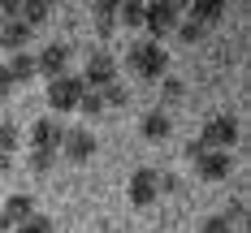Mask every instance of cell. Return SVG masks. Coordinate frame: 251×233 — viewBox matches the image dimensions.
<instances>
[{"label":"cell","mask_w":251,"mask_h":233,"mask_svg":"<svg viewBox=\"0 0 251 233\" xmlns=\"http://www.w3.org/2000/svg\"><path fill=\"white\" fill-rule=\"evenodd\" d=\"M126 69L139 78H160L165 69H169V52L160 48L156 39H143V43H130V52H126Z\"/></svg>","instance_id":"6da1fadb"},{"label":"cell","mask_w":251,"mask_h":233,"mask_svg":"<svg viewBox=\"0 0 251 233\" xmlns=\"http://www.w3.org/2000/svg\"><path fill=\"white\" fill-rule=\"evenodd\" d=\"M186 155L195 160V177H203V181H226L229 169H234L229 151H208L203 143H191V147H186Z\"/></svg>","instance_id":"7a4b0ae2"},{"label":"cell","mask_w":251,"mask_h":233,"mask_svg":"<svg viewBox=\"0 0 251 233\" xmlns=\"http://www.w3.org/2000/svg\"><path fill=\"white\" fill-rule=\"evenodd\" d=\"M82 78L78 74H61L48 82V108L61 117V112H78V100H82Z\"/></svg>","instance_id":"3957f363"},{"label":"cell","mask_w":251,"mask_h":233,"mask_svg":"<svg viewBox=\"0 0 251 233\" xmlns=\"http://www.w3.org/2000/svg\"><path fill=\"white\" fill-rule=\"evenodd\" d=\"M208 151H229L234 143H238V121L229 117V112H217V117H208L203 121V138H200Z\"/></svg>","instance_id":"277c9868"},{"label":"cell","mask_w":251,"mask_h":233,"mask_svg":"<svg viewBox=\"0 0 251 233\" xmlns=\"http://www.w3.org/2000/svg\"><path fill=\"white\" fill-rule=\"evenodd\" d=\"M82 86H87V91H100V86H108V82H117V61H113V56H108V52H91V56H87V65H82Z\"/></svg>","instance_id":"5b68a950"},{"label":"cell","mask_w":251,"mask_h":233,"mask_svg":"<svg viewBox=\"0 0 251 233\" xmlns=\"http://www.w3.org/2000/svg\"><path fill=\"white\" fill-rule=\"evenodd\" d=\"M177 22H182V4H174V0H156L143 9V26L156 35V43H160V35L177 30Z\"/></svg>","instance_id":"8992f818"},{"label":"cell","mask_w":251,"mask_h":233,"mask_svg":"<svg viewBox=\"0 0 251 233\" xmlns=\"http://www.w3.org/2000/svg\"><path fill=\"white\" fill-rule=\"evenodd\" d=\"M126 194H130L134 207H151L160 199V173H156V169H134L130 181H126Z\"/></svg>","instance_id":"52a82bcc"},{"label":"cell","mask_w":251,"mask_h":233,"mask_svg":"<svg viewBox=\"0 0 251 233\" xmlns=\"http://www.w3.org/2000/svg\"><path fill=\"white\" fill-rule=\"evenodd\" d=\"M61 151H65V160H70V164H87V160L96 155V134H91V129H82V126L65 129Z\"/></svg>","instance_id":"ba28073f"},{"label":"cell","mask_w":251,"mask_h":233,"mask_svg":"<svg viewBox=\"0 0 251 233\" xmlns=\"http://www.w3.org/2000/svg\"><path fill=\"white\" fill-rule=\"evenodd\" d=\"M61 138H65L61 117H39V121L30 126V147H35V151H61Z\"/></svg>","instance_id":"9c48e42d"},{"label":"cell","mask_w":251,"mask_h":233,"mask_svg":"<svg viewBox=\"0 0 251 233\" xmlns=\"http://www.w3.org/2000/svg\"><path fill=\"white\" fill-rule=\"evenodd\" d=\"M35 74H44L52 82V78L70 74V43H48V48L35 56Z\"/></svg>","instance_id":"30bf717a"},{"label":"cell","mask_w":251,"mask_h":233,"mask_svg":"<svg viewBox=\"0 0 251 233\" xmlns=\"http://www.w3.org/2000/svg\"><path fill=\"white\" fill-rule=\"evenodd\" d=\"M0 212H4V220H9V225H22V220H30V216H35V199L18 190V194H9V199L0 203Z\"/></svg>","instance_id":"8fae6325"},{"label":"cell","mask_w":251,"mask_h":233,"mask_svg":"<svg viewBox=\"0 0 251 233\" xmlns=\"http://www.w3.org/2000/svg\"><path fill=\"white\" fill-rule=\"evenodd\" d=\"M30 35H35V30H30L26 22H18V18H13V22L0 26V48H9V52H26Z\"/></svg>","instance_id":"7c38bea8"},{"label":"cell","mask_w":251,"mask_h":233,"mask_svg":"<svg viewBox=\"0 0 251 233\" xmlns=\"http://www.w3.org/2000/svg\"><path fill=\"white\" fill-rule=\"evenodd\" d=\"M169 129H174V121H169L160 108H151L148 117H143V138H148V143H160V138H169Z\"/></svg>","instance_id":"4fadbf2b"},{"label":"cell","mask_w":251,"mask_h":233,"mask_svg":"<svg viewBox=\"0 0 251 233\" xmlns=\"http://www.w3.org/2000/svg\"><path fill=\"white\" fill-rule=\"evenodd\" d=\"M221 13H226V4H221V0H200V4H191V22L203 26V30H208L212 22H221Z\"/></svg>","instance_id":"5bb4252c"},{"label":"cell","mask_w":251,"mask_h":233,"mask_svg":"<svg viewBox=\"0 0 251 233\" xmlns=\"http://www.w3.org/2000/svg\"><path fill=\"white\" fill-rule=\"evenodd\" d=\"M4 69H9L13 82H26V78H35V56H30V52H13Z\"/></svg>","instance_id":"9a60e30c"},{"label":"cell","mask_w":251,"mask_h":233,"mask_svg":"<svg viewBox=\"0 0 251 233\" xmlns=\"http://www.w3.org/2000/svg\"><path fill=\"white\" fill-rule=\"evenodd\" d=\"M18 151V126H9V121H0V173L9 169V160Z\"/></svg>","instance_id":"2e32d148"},{"label":"cell","mask_w":251,"mask_h":233,"mask_svg":"<svg viewBox=\"0 0 251 233\" xmlns=\"http://www.w3.org/2000/svg\"><path fill=\"white\" fill-rule=\"evenodd\" d=\"M48 4H44V0H22V13H18V22H26L30 26V30H35V26H44L48 22Z\"/></svg>","instance_id":"e0dca14e"},{"label":"cell","mask_w":251,"mask_h":233,"mask_svg":"<svg viewBox=\"0 0 251 233\" xmlns=\"http://www.w3.org/2000/svg\"><path fill=\"white\" fill-rule=\"evenodd\" d=\"M100 100H104V108H126L130 91H126L122 82H108V86H100Z\"/></svg>","instance_id":"ac0fdd59"},{"label":"cell","mask_w":251,"mask_h":233,"mask_svg":"<svg viewBox=\"0 0 251 233\" xmlns=\"http://www.w3.org/2000/svg\"><path fill=\"white\" fill-rule=\"evenodd\" d=\"M13 233H56V225H52L48 216H30V220H22V225H13Z\"/></svg>","instance_id":"d6986e66"},{"label":"cell","mask_w":251,"mask_h":233,"mask_svg":"<svg viewBox=\"0 0 251 233\" xmlns=\"http://www.w3.org/2000/svg\"><path fill=\"white\" fill-rule=\"evenodd\" d=\"M143 9H148V4H139V0H126V4H117V18H122L126 26H143Z\"/></svg>","instance_id":"ffe728a7"},{"label":"cell","mask_w":251,"mask_h":233,"mask_svg":"<svg viewBox=\"0 0 251 233\" xmlns=\"http://www.w3.org/2000/svg\"><path fill=\"white\" fill-rule=\"evenodd\" d=\"M91 13H96V22H100V30H104V35H108V30L117 26V4H113V0H104V4H96Z\"/></svg>","instance_id":"44dd1931"},{"label":"cell","mask_w":251,"mask_h":233,"mask_svg":"<svg viewBox=\"0 0 251 233\" xmlns=\"http://www.w3.org/2000/svg\"><path fill=\"white\" fill-rule=\"evenodd\" d=\"M78 112H87V117H100V112H104L100 91H82V100H78Z\"/></svg>","instance_id":"7402d4cb"},{"label":"cell","mask_w":251,"mask_h":233,"mask_svg":"<svg viewBox=\"0 0 251 233\" xmlns=\"http://www.w3.org/2000/svg\"><path fill=\"white\" fill-rule=\"evenodd\" d=\"M177 39H182V43H200V39H203V26H195L191 18L177 22Z\"/></svg>","instance_id":"603a6c76"},{"label":"cell","mask_w":251,"mask_h":233,"mask_svg":"<svg viewBox=\"0 0 251 233\" xmlns=\"http://www.w3.org/2000/svg\"><path fill=\"white\" fill-rule=\"evenodd\" d=\"M52 160H56V151H30V169H35V173H48Z\"/></svg>","instance_id":"cb8c5ba5"},{"label":"cell","mask_w":251,"mask_h":233,"mask_svg":"<svg viewBox=\"0 0 251 233\" xmlns=\"http://www.w3.org/2000/svg\"><path fill=\"white\" fill-rule=\"evenodd\" d=\"M203 233H234V225H229L226 216H208L203 220Z\"/></svg>","instance_id":"d4e9b609"},{"label":"cell","mask_w":251,"mask_h":233,"mask_svg":"<svg viewBox=\"0 0 251 233\" xmlns=\"http://www.w3.org/2000/svg\"><path fill=\"white\" fill-rule=\"evenodd\" d=\"M177 190H182V181L174 173H160V194H177Z\"/></svg>","instance_id":"484cf974"},{"label":"cell","mask_w":251,"mask_h":233,"mask_svg":"<svg viewBox=\"0 0 251 233\" xmlns=\"http://www.w3.org/2000/svg\"><path fill=\"white\" fill-rule=\"evenodd\" d=\"M13 86H18V82H13V78H9V69L0 65V100H4V95H13Z\"/></svg>","instance_id":"4316f807"},{"label":"cell","mask_w":251,"mask_h":233,"mask_svg":"<svg viewBox=\"0 0 251 233\" xmlns=\"http://www.w3.org/2000/svg\"><path fill=\"white\" fill-rule=\"evenodd\" d=\"M165 91H169V95L177 100V95H182V82H177V78H165Z\"/></svg>","instance_id":"83f0119b"},{"label":"cell","mask_w":251,"mask_h":233,"mask_svg":"<svg viewBox=\"0 0 251 233\" xmlns=\"http://www.w3.org/2000/svg\"><path fill=\"white\" fill-rule=\"evenodd\" d=\"M13 229V225H9V220H4V212H0V233H9Z\"/></svg>","instance_id":"f1b7e54d"},{"label":"cell","mask_w":251,"mask_h":233,"mask_svg":"<svg viewBox=\"0 0 251 233\" xmlns=\"http://www.w3.org/2000/svg\"><path fill=\"white\" fill-rule=\"evenodd\" d=\"M0 26H4V18H0Z\"/></svg>","instance_id":"f546056e"}]
</instances>
